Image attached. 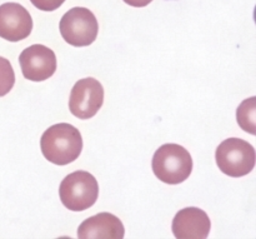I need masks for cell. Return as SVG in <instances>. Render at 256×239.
I'll return each mask as SVG.
<instances>
[{
    "instance_id": "cell-1",
    "label": "cell",
    "mask_w": 256,
    "mask_h": 239,
    "mask_svg": "<svg viewBox=\"0 0 256 239\" xmlns=\"http://www.w3.org/2000/svg\"><path fill=\"white\" fill-rule=\"evenodd\" d=\"M40 148L48 162L66 165L79 158L82 150V138L74 125L59 123L42 133Z\"/></svg>"
},
{
    "instance_id": "cell-2",
    "label": "cell",
    "mask_w": 256,
    "mask_h": 239,
    "mask_svg": "<svg viewBox=\"0 0 256 239\" xmlns=\"http://www.w3.org/2000/svg\"><path fill=\"white\" fill-rule=\"evenodd\" d=\"M152 172L166 184H180L192 172V158L179 144H164L152 157Z\"/></svg>"
},
{
    "instance_id": "cell-3",
    "label": "cell",
    "mask_w": 256,
    "mask_h": 239,
    "mask_svg": "<svg viewBox=\"0 0 256 239\" xmlns=\"http://www.w3.org/2000/svg\"><path fill=\"white\" fill-rule=\"evenodd\" d=\"M60 200L69 210L82 212L92 207L99 197V185L89 172L78 170L66 175L60 183Z\"/></svg>"
},
{
    "instance_id": "cell-4",
    "label": "cell",
    "mask_w": 256,
    "mask_h": 239,
    "mask_svg": "<svg viewBox=\"0 0 256 239\" xmlns=\"http://www.w3.org/2000/svg\"><path fill=\"white\" fill-rule=\"evenodd\" d=\"M215 160L224 174L232 178L244 177L255 167V148L244 139L229 138L216 148Z\"/></svg>"
},
{
    "instance_id": "cell-5",
    "label": "cell",
    "mask_w": 256,
    "mask_h": 239,
    "mask_svg": "<svg viewBox=\"0 0 256 239\" xmlns=\"http://www.w3.org/2000/svg\"><path fill=\"white\" fill-rule=\"evenodd\" d=\"M60 34L72 47H88L98 37L99 25L95 15L86 8H72L62 15L59 24Z\"/></svg>"
},
{
    "instance_id": "cell-6",
    "label": "cell",
    "mask_w": 256,
    "mask_h": 239,
    "mask_svg": "<svg viewBox=\"0 0 256 239\" xmlns=\"http://www.w3.org/2000/svg\"><path fill=\"white\" fill-rule=\"evenodd\" d=\"M104 103V88L94 78H84L75 83L69 98V109L79 119L94 117Z\"/></svg>"
},
{
    "instance_id": "cell-7",
    "label": "cell",
    "mask_w": 256,
    "mask_h": 239,
    "mask_svg": "<svg viewBox=\"0 0 256 239\" xmlns=\"http://www.w3.org/2000/svg\"><path fill=\"white\" fill-rule=\"evenodd\" d=\"M19 63L22 75L30 82H44L56 72L55 53L42 44L32 45L22 52Z\"/></svg>"
},
{
    "instance_id": "cell-8",
    "label": "cell",
    "mask_w": 256,
    "mask_h": 239,
    "mask_svg": "<svg viewBox=\"0 0 256 239\" xmlns=\"http://www.w3.org/2000/svg\"><path fill=\"white\" fill-rule=\"evenodd\" d=\"M32 19L30 13L18 3L0 5V38L8 42H20L30 35Z\"/></svg>"
},
{
    "instance_id": "cell-9",
    "label": "cell",
    "mask_w": 256,
    "mask_h": 239,
    "mask_svg": "<svg viewBox=\"0 0 256 239\" xmlns=\"http://www.w3.org/2000/svg\"><path fill=\"white\" fill-rule=\"evenodd\" d=\"M212 228L206 213L200 208H184L176 213L172 229L178 239H205Z\"/></svg>"
},
{
    "instance_id": "cell-10",
    "label": "cell",
    "mask_w": 256,
    "mask_h": 239,
    "mask_svg": "<svg viewBox=\"0 0 256 239\" xmlns=\"http://www.w3.org/2000/svg\"><path fill=\"white\" fill-rule=\"evenodd\" d=\"M124 235L125 229L122 220L106 212L88 218L78 228V237L80 239H122Z\"/></svg>"
},
{
    "instance_id": "cell-11",
    "label": "cell",
    "mask_w": 256,
    "mask_h": 239,
    "mask_svg": "<svg viewBox=\"0 0 256 239\" xmlns=\"http://www.w3.org/2000/svg\"><path fill=\"white\" fill-rule=\"evenodd\" d=\"M256 98L252 97L244 100L236 110L238 123L244 130L255 135V117H256Z\"/></svg>"
},
{
    "instance_id": "cell-12",
    "label": "cell",
    "mask_w": 256,
    "mask_h": 239,
    "mask_svg": "<svg viewBox=\"0 0 256 239\" xmlns=\"http://www.w3.org/2000/svg\"><path fill=\"white\" fill-rule=\"evenodd\" d=\"M15 84V73L6 58L0 57V97L6 95Z\"/></svg>"
},
{
    "instance_id": "cell-13",
    "label": "cell",
    "mask_w": 256,
    "mask_h": 239,
    "mask_svg": "<svg viewBox=\"0 0 256 239\" xmlns=\"http://www.w3.org/2000/svg\"><path fill=\"white\" fill-rule=\"evenodd\" d=\"M36 9L42 12H54L64 4L65 0H30Z\"/></svg>"
},
{
    "instance_id": "cell-14",
    "label": "cell",
    "mask_w": 256,
    "mask_h": 239,
    "mask_svg": "<svg viewBox=\"0 0 256 239\" xmlns=\"http://www.w3.org/2000/svg\"><path fill=\"white\" fill-rule=\"evenodd\" d=\"M128 5L130 7H135V8H144L146 5H149L152 0H124Z\"/></svg>"
}]
</instances>
